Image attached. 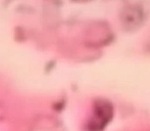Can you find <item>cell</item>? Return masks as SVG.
Instances as JSON below:
<instances>
[]
</instances>
